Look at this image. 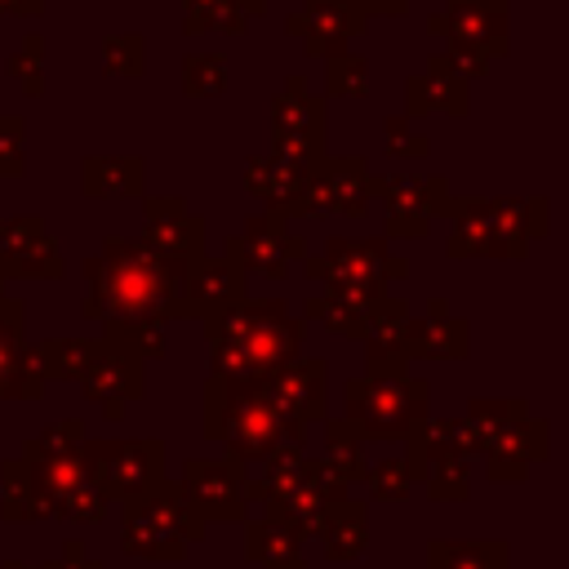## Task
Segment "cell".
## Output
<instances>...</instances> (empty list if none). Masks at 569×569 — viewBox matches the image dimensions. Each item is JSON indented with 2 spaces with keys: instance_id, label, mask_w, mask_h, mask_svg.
Returning a JSON list of instances; mask_svg holds the SVG:
<instances>
[{
  "instance_id": "2e32d148",
  "label": "cell",
  "mask_w": 569,
  "mask_h": 569,
  "mask_svg": "<svg viewBox=\"0 0 569 569\" xmlns=\"http://www.w3.org/2000/svg\"><path fill=\"white\" fill-rule=\"evenodd\" d=\"M262 396L271 400V409L284 418V422H316L325 418V360H289L280 365L276 373H267L262 382Z\"/></svg>"
},
{
  "instance_id": "d6986e66",
  "label": "cell",
  "mask_w": 569,
  "mask_h": 569,
  "mask_svg": "<svg viewBox=\"0 0 569 569\" xmlns=\"http://www.w3.org/2000/svg\"><path fill=\"white\" fill-rule=\"evenodd\" d=\"M431 31L449 36L462 49H480V53H507V0H453Z\"/></svg>"
},
{
  "instance_id": "7c38bea8",
  "label": "cell",
  "mask_w": 569,
  "mask_h": 569,
  "mask_svg": "<svg viewBox=\"0 0 569 569\" xmlns=\"http://www.w3.org/2000/svg\"><path fill=\"white\" fill-rule=\"evenodd\" d=\"M200 520H240L249 511V480L236 458H191L178 489Z\"/></svg>"
},
{
  "instance_id": "f1b7e54d",
  "label": "cell",
  "mask_w": 569,
  "mask_h": 569,
  "mask_svg": "<svg viewBox=\"0 0 569 569\" xmlns=\"http://www.w3.org/2000/svg\"><path fill=\"white\" fill-rule=\"evenodd\" d=\"M325 542V556L329 560H356L365 551V538H369V520H365V502H351V498H338L325 520H320V533Z\"/></svg>"
},
{
  "instance_id": "5b68a950",
  "label": "cell",
  "mask_w": 569,
  "mask_h": 569,
  "mask_svg": "<svg viewBox=\"0 0 569 569\" xmlns=\"http://www.w3.org/2000/svg\"><path fill=\"white\" fill-rule=\"evenodd\" d=\"M196 538H204V520L173 485H160V489L124 502V538L120 542L133 560H182Z\"/></svg>"
},
{
  "instance_id": "4fadbf2b",
  "label": "cell",
  "mask_w": 569,
  "mask_h": 569,
  "mask_svg": "<svg viewBox=\"0 0 569 569\" xmlns=\"http://www.w3.org/2000/svg\"><path fill=\"white\" fill-rule=\"evenodd\" d=\"M307 253L302 236L289 231V218L267 209L258 218L244 222V236H231L227 240V258L240 267V271H258V276H271V280H284L289 262H298Z\"/></svg>"
},
{
  "instance_id": "7a4b0ae2",
  "label": "cell",
  "mask_w": 569,
  "mask_h": 569,
  "mask_svg": "<svg viewBox=\"0 0 569 569\" xmlns=\"http://www.w3.org/2000/svg\"><path fill=\"white\" fill-rule=\"evenodd\" d=\"M204 338H209V378L262 382L280 365L298 360L302 320L289 316L284 302L276 298H240L204 316Z\"/></svg>"
},
{
  "instance_id": "b9f144b4",
  "label": "cell",
  "mask_w": 569,
  "mask_h": 569,
  "mask_svg": "<svg viewBox=\"0 0 569 569\" xmlns=\"http://www.w3.org/2000/svg\"><path fill=\"white\" fill-rule=\"evenodd\" d=\"M80 445H84V427H80V418H62V422L44 427L40 440L27 445V453H76Z\"/></svg>"
},
{
  "instance_id": "8d00e7d4",
  "label": "cell",
  "mask_w": 569,
  "mask_h": 569,
  "mask_svg": "<svg viewBox=\"0 0 569 569\" xmlns=\"http://www.w3.org/2000/svg\"><path fill=\"white\" fill-rule=\"evenodd\" d=\"M182 89L191 98H209V93H222L227 89V62L222 53H191L182 62Z\"/></svg>"
},
{
  "instance_id": "9a60e30c",
  "label": "cell",
  "mask_w": 569,
  "mask_h": 569,
  "mask_svg": "<svg viewBox=\"0 0 569 569\" xmlns=\"http://www.w3.org/2000/svg\"><path fill=\"white\" fill-rule=\"evenodd\" d=\"M271 129H276V147L298 151L307 160L325 156V102L307 89L302 76H289L284 93L271 102Z\"/></svg>"
},
{
  "instance_id": "ffe728a7",
  "label": "cell",
  "mask_w": 569,
  "mask_h": 569,
  "mask_svg": "<svg viewBox=\"0 0 569 569\" xmlns=\"http://www.w3.org/2000/svg\"><path fill=\"white\" fill-rule=\"evenodd\" d=\"M44 387L36 351L22 338V307L0 298V400H36Z\"/></svg>"
},
{
  "instance_id": "83f0119b",
  "label": "cell",
  "mask_w": 569,
  "mask_h": 569,
  "mask_svg": "<svg viewBox=\"0 0 569 569\" xmlns=\"http://www.w3.org/2000/svg\"><path fill=\"white\" fill-rule=\"evenodd\" d=\"M147 164L138 156H89L80 169V187L89 200H129L142 191Z\"/></svg>"
},
{
  "instance_id": "cb8c5ba5",
  "label": "cell",
  "mask_w": 569,
  "mask_h": 569,
  "mask_svg": "<svg viewBox=\"0 0 569 569\" xmlns=\"http://www.w3.org/2000/svg\"><path fill=\"white\" fill-rule=\"evenodd\" d=\"M485 458H489V480H520L525 467L533 458H547V422L520 418L511 427H502L498 436L485 440Z\"/></svg>"
},
{
  "instance_id": "836d02e7",
  "label": "cell",
  "mask_w": 569,
  "mask_h": 569,
  "mask_svg": "<svg viewBox=\"0 0 569 569\" xmlns=\"http://www.w3.org/2000/svg\"><path fill=\"white\" fill-rule=\"evenodd\" d=\"M325 440H329V467L351 485V480H360L365 476V453H360V431L347 422V418H333L329 427H325Z\"/></svg>"
},
{
  "instance_id": "f546056e",
  "label": "cell",
  "mask_w": 569,
  "mask_h": 569,
  "mask_svg": "<svg viewBox=\"0 0 569 569\" xmlns=\"http://www.w3.org/2000/svg\"><path fill=\"white\" fill-rule=\"evenodd\" d=\"M244 556L262 569H307L302 551H298V533H289L284 525H276L267 516H258L244 529Z\"/></svg>"
},
{
  "instance_id": "bcb514c9",
  "label": "cell",
  "mask_w": 569,
  "mask_h": 569,
  "mask_svg": "<svg viewBox=\"0 0 569 569\" xmlns=\"http://www.w3.org/2000/svg\"><path fill=\"white\" fill-rule=\"evenodd\" d=\"M365 9H369V13H405L409 0H365Z\"/></svg>"
},
{
  "instance_id": "6da1fadb",
  "label": "cell",
  "mask_w": 569,
  "mask_h": 569,
  "mask_svg": "<svg viewBox=\"0 0 569 569\" xmlns=\"http://www.w3.org/2000/svg\"><path fill=\"white\" fill-rule=\"evenodd\" d=\"M191 258H169L147 240H107L98 258L84 262L89 320H173L187 316L182 271Z\"/></svg>"
},
{
  "instance_id": "c3c4849f",
  "label": "cell",
  "mask_w": 569,
  "mask_h": 569,
  "mask_svg": "<svg viewBox=\"0 0 569 569\" xmlns=\"http://www.w3.org/2000/svg\"><path fill=\"white\" fill-rule=\"evenodd\" d=\"M0 298H4V276H0Z\"/></svg>"
},
{
  "instance_id": "9c48e42d",
  "label": "cell",
  "mask_w": 569,
  "mask_h": 569,
  "mask_svg": "<svg viewBox=\"0 0 569 569\" xmlns=\"http://www.w3.org/2000/svg\"><path fill=\"white\" fill-rule=\"evenodd\" d=\"M84 471L111 498L129 502L164 485V449L156 440H84Z\"/></svg>"
},
{
  "instance_id": "4dcf8cb0",
  "label": "cell",
  "mask_w": 569,
  "mask_h": 569,
  "mask_svg": "<svg viewBox=\"0 0 569 569\" xmlns=\"http://www.w3.org/2000/svg\"><path fill=\"white\" fill-rule=\"evenodd\" d=\"M107 351H120L129 360H160L164 356V325L156 320H102V338Z\"/></svg>"
},
{
  "instance_id": "7bdbcfd3",
  "label": "cell",
  "mask_w": 569,
  "mask_h": 569,
  "mask_svg": "<svg viewBox=\"0 0 569 569\" xmlns=\"http://www.w3.org/2000/svg\"><path fill=\"white\" fill-rule=\"evenodd\" d=\"M382 142H387V151H391V156H427V138L413 129V120H409V116L387 120V124H382Z\"/></svg>"
},
{
  "instance_id": "f35d334b",
  "label": "cell",
  "mask_w": 569,
  "mask_h": 569,
  "mask_svg": "<svg viewBox=\"0 0 569 569\" xmlns=\"http://www.w3.org/2000/svg\"><path fill=\"white\" fill-rule=\"evenodd\" d=\"M102 67L111 71V76H142V67H147V44H142V36H107L102 40Z\"/></svg>"
},
{
  "instance_id": "3957f363",
  "label": "cell",
  "mask_w": 569,
  "mask_h": 569,
  "mask_svg": "<svg viewBox=\"0 0 569 569\" xmlns=\"http://www.w3.org/2000/svg\"><path fill=\"white\" fill-rule=\"evenodd\" d=\"M204 436L227 445L236 462H267L280 445L302 440L298 422H284L258 382L209 378L204 387Z\"/></svg>"
},
{
  "instance_id": "7dc6e473",
  "label": "cell",
  "mask_w": 569,
  "mask_h": 569,
  "mask_svg": "<svg viewBox=\"0 0 569 569\" xmlns=\"http://www.w3.org/2000/svg\"><path fill=\"white\" fill-rule=\"evenodd\" d=\"M4 569H27V565H4Z\"/></svg>"
},
{
  "instance_id": "ab89813d",
  "label": "cell",
  "mask_w": 569,
  "mask_h": 569,
  "mask_svg": "<svg viewBox=\"0 0 569 569\" xmlns=\"http://www.w3.org/2000/svg\"><path fill=\"white\" fill-rule=\"evenodd\" d=\"M365 476H369V489H373L378 502H400V498L413 489V471H409L405 458H382V462H373Z\"/></svg>"
},
{
  "instance_id": "4316f807",
  "label": "cell",
  "mask_w": 569,
  "mask_h": 569,
  "mask_svg": "<svg viewBox=\"0 0 569 569\" xmlns=\"http://www.w3.org/2000/svg\"><path fill=\"white\" fill-rule=\"evenodd\" d=\"M409 116L445 111V116H467V80L449 71L445 58H431L427 76H409Z\"/></svg>"
},
{
  "instance_id": "ac0fdd59",
  "label": "cell",
  "mask_w": 569,
  "mask_h": 569,
  "mask_svg": "<svg viewBox=\"0 0 569 569\" xmlns=\"http://www.w3.org/2000/svg\"><path fill=\"white\" fill-rule=\"evenodd\" d=\"M405 329H409V307L400 298H387L378 293L369 307H365V373H378V378H405V365H409V351H405Z\"/></svg>"
},
{
  "instance_id": "e575fe53",
  "label": "cell",
  "mask_w": 569,
  "mask_h": 569,
  "mask_svg": "<svg viewBox=\"0 0 569 569\" xmlns=\"http://www.w3.org/2000/svg\"><path fill=\"white\" fill-rule=\"evenodd\" d=\"M307 316H316L325 329L342 333V338H360L365 333V307L360 302H347L338 293H320L307 302Z\"/></svg>"
},
{
  "instance_id": "1f68e13d",
  "label": "cell",
  "mask_w": 569,
  "mask_h": 569,
  "mask_svg": "<svg viewBox=\"0 0 569 569\" xmlns=\"http://www.w3.org/2000/svg\"><path fill=\"white\" fill-rule=\"evenodd\" d=\"M102 342L98 338H53L44 347H36V365H40V378H76L98 360Z\"/></svg>"
},
{
  "instance_id": "d590c367",
  "label": "cell",
  "mask_w": 569,
  "mask_h": 569,
  "mask_svg": "<svg viewBox=\"0 0 569 569\" xmlns=\"http://www.w3.org/2000/svg\"><path fill=\"white\" fill-rule=\"evenodd\" d=\"M4 516H9V520H44V516H40L36 485H31V471H27L22 458L4 462Z\"/></svg>"
},
{
  "instance_id": "ba28073f",
  "label": "cell",
  "mask_w": 569,
  "mask_h": 569,
  "mask_svg": "<svg viewBox=\"0 0 569 569\" xmlns=\"http://www.w3.org/2000/svg\"><path fill=\"white\" fill-rule=\"evenodd\" d=\"M36 498H40V516L44 520H80L93 525L107 511V493L89 480L84 471V453H22Z\"/></svg>"
},
{
  "instance_id": "f6af8a7d",
  "label": "cell",
  "mask_w": 569,
  "mask_h": 569,
  "mask_svg": "<svg viewBox=\"0 0 569 569\" xmlns=\"http://www.w3.org/2000/svg\"><path fill=\"white\" fill-rule=\"evenodd\" d=\"M44 0H0V13H40Z\"/></svg>"
},
{
  "instance_id": "8992f818",
  "label": "cell",
  "mask_w": 569,
  "mask_h": 569,
  "mask_svg": "<svg viewBox=\"0 0 569 569\" xmlns=\"http://www.w3.org/2000/svg\"><path fill=\"white\" fill-rule=\"evenodd\" d=\"M347 396V422L360 431V440H387V436H409L427 413V387L413 378H378L360 373L342 387Z\"/></svg>"
},
{
  "instance_id": "74e56055",
  "label": "cell",
  "mask_w": 569,
  "mask_h": 569,
  "mask_svg": "<svg viewBox=\"0 0 569 569\" xmlns=\"http://www.w3.org/2000/svg\"><path fill=\"white\" fill-rule=\"evenodd\" d=\"M325 84H329V93L360 98V93H369V62L356 53H333V58H325Z\"/></svg>"
},
{
  "instance_id": "8fae6325",
  "label": "cell",
  "mask_w": 569,
  "mask_h": 569,
  "mask_svg": "<svg viewBox=\"0 0 569 569\" xmlns=\"http://www.w3.org/2000/svg\"><path fill=\"white\" fill-rule=\"evenodd\" d=\"M369 196H382L387 209V236H427V227L449 213V182L440 173H396V178H369Z\"/></svg>"
},
{
  "instance_id": "e0dca14e",
  "label": "cell",
  "mask_w": 569,
  "mask_h": 569,
  "mask_svg": "<svg viewBox=\"0 0 569 569\" xmlns=\"http://www.w3.org/2000/svg\"><path fill=\"white\" fill-rule=\"evenodd\" d=\"M369 27V9L365 0H307V9L289 22L293 36H302V49L311 58H333V53H347L342 44L351 36H360Z\"/></svg>"
},
{
  "instance_id": "484cf974",
  "label": "cell",
  "mask_w": 569,
  "mask_h": 569,
  "mask_svg": "<svg viewBox=\"0 0 569 569\" xmlns=\"http://www.w3.org/2000/svg\"><path fill=\"white\" fill-rule=\"evenodd\" d=\"M405 351H409V360H413V356L458 360V356H467V320L449 316L445 298H436V302L427 307V320H418V325L405 329Z\"/></svg>"
},
{
  "instance_id": "7402d4cb",
  "label": "cell",
  "mask_w": 569,
  "mask_h": 569,
  "mask_svg": "<svg viewBox=\"0 0 569 569\" xmlns=\"http://www.w3.org/2000/svg\"><path fill=\"white\" fill-rule=\"evenodd\" d=\"M80 387H84V396H89L93 405H102L107 418H120L124 405L142 400V365L129 360V356H120V351H107V347H102L98 360L80 373Z\"/></svg>"
},
{
  "instance_id": "60d3db41",
  "label": "cell",
  "mask_w": 569,
  "mask_h": 569,
  "mask_svg": "<svg viewBox=\"0 0 569 569\" xmlns=\"http://www.w3.org/2000/svg\"><path fill=\"white\" fill-rule=\"evenodd\" d=\"M40 49H44V40H40V36H27V40H22V53H13V58H9V76H13V80L22 84V93H31V98H40V93H44Z\"/></svg>"
},
{
  "instance_id": "ee69618b",
  "label": "cell",
  "mask_w": 569,
  "mask_h": 569,
  "mask_svg": "<svg viewBox=\"0 0 569 569\" xmlns=\"http://www.w3.org/2000/svg\"><path fill=\"white\" fill-rule=\"evenodd\" d=\"M0 173L18 178L22 173V120L0 116Z\"/></svg>"
},
{
  "instance_id": "277c9868",
  "label": "cell",
  "mask_w": 569,
  "mask_h": 569,
  "mask_svg": "<svg viewBox=\"0 0 569 569\" xmlns=\"http://www.w3.org/2000/svg\"><path fill=\"white\" fill-rule=\"evenodd\" d=\"M453 258H520L529 236L547 231V204L542 200H476V204H449Z\"/></svg>"
},
{
  "instance_id": "d4e9b609",
  "label": "cell",
  "mask_w": 569,
  "mask_h": 569,
  "mask_svg": "<svg viewBox=\"0 0 569 569\" xmlns=\"http://www.w3.org/2000/svg\"><path fill=\"white\" fill-rule=\"evenodd\" d=\"M147 244L169 258H196L204 244V222L178 200H147Z\"/></svg>"
},
{
  "instance_id": "52a82bcc",
  "label": "cell",
  "mask_w": 569,
  "mask_h": 569,
  "mask_svg": "<svg viewBox=\"0 0 569 569\" xmlns=\"http://www.w3.org/2000/svg\"><path fill=\"white\" fill-rule=\"evenodd\" d=\"M307 276L320 280L325 293L369 307L391 276H405V262L391 258L382 240H329L325 258L307 262Z\"/></svg>"
},
{
  "instance_id": "d6a6232c",
  "label": "cell",
  "mask_w": 569,
  "mask_h": 569,
  "mask_svg": "<svg viewBox=\"0 0 569 569\" xmlns=\"http://www.w3.org/2000/svg\"><path fill=\"white\" fill-rule=\"evenodd\" d=\"M427 569H507V542H431Z\"/></svg>"
},
{
  "instance_id": "5bb4252c",
  "label": "cell",
  "mask_w": 569,
  "mask_h": 569,
  "mask_svg": "<svg viewBox=\"0 0 569 569\" xmlns=\"http://www.w3.org/2000/svg\"><path fill=\"white\" fill-rule=\"evenodd\" d=\"M0 276L9 280H58L62 253L40 218H0Z\"/></svg>"
},
{
  "instance_id": "603a6c76",
  "label": "cell",
  "mask_w": 569,
  "mask_h": 569,
  "mask_svg": "<svg viewBox=\"0 0 569 569\" xmlns=\"http://www.w3.org/2000/svg\"><path fill=\"white\" fill-rule=\"evenodd\" d=\"M307 173H311V160H307V156L276 147L271 156H262V160H253V164L244 169V187H249L253 196H262V200H267V209L284 213V209L298 200V191H302Z\"/></svg>"
},
{
  "instance_id": "44dd1931",
  "label": "cell",
  "mask_w": 569,
  "mask_h": 569,
  "mask_svg": "<svg viewBox=\"0 0 569 569\" xmlns=\"http://www.w3.org/2000/svg\"><path fill=\"white\" fill-rule=\"evenodd\" d=\"M244 298V271L222 253V258H204L196 253L182 271V302H187V316H209V311H222L231 302Z\"/></svg>"
},
{
  "instance_id": "30bf717a",
  "label": "cell",
  "mask_w": 569,
  "mask_h": 569,
  "mask_svg": "<svg viewBox=\"0 0 569 569\" xmlns=\"http://www.w3.org/2000/svg\"><path fill=\"white\" fill-rule=\"evenodd\" d=\"M369 178L373 173L360 156H320L284 218H360L369 204Z\"/></svg>"
}]
</instances>
